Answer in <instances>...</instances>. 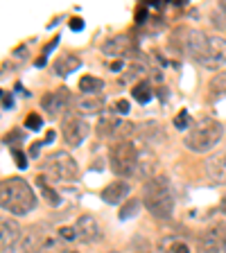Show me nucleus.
<instances>
[{"instance_id": "nucleus-2", "label": "nucleus", "mask_w": 226, "mask_h": 253, "mask_svg": "<svg viewBox=\"0 0 226 253\" xmlns=\"http://www.w3.org/2000/svg\"><path fill=\"white\" fill-rule=\"evenodd\" d=\"M0 206L11 215H27L37 208V195L25 179L9 176L0 183Z\"/></svg>"}, {"instance_id": "nucleus-15", "label": "nucleus", "mask_w": 226, "mask_h": 253, "mask_svg": "<svg viewBox=\"0 0 226 253\" xmlns=\"http://www.w3.org/2000/svg\"><path fill=\"white\" fill-rule=\"evenodd\" d=\"M206 174L215 183H226V152H220L206 161Z\"/></svg>"}, {"instance_id": "nucleus-17", "label": "nucleus", "mask_w": 226, "mask_h": 253, "mask_svg": "<svg viewBox=\"0 0 226 253\" xmlns=\"http://www.w3.org/2000/svg\"><path fill=\"white\" fill-rule=\"evenodd\" d=\"M138 136L142 138V142L145 145H156V142H161L163 140V129H161V125L158 122H142V125H138Z\"/></svg>"}, {"instance_id": "nucleus-5", "label": "nucleus", "mask_w": 226, "mask_h": 253, "mask_svg": "<svg viewBox=\"0 0 226 253\" xmlns=\"http://www.w3.org/2000/svg\"><path fill=\"white\" fill-rule=\"evenodd\" d=\"M109 163L118 176L132 179V176H136L138 169V147L132 140L113 142L109 147Z\"/></svg>"}, {"instance_id": "nucleus-41", "label": "nucleus", "mask_w": 226, "mask_h": 253, "mask_svg": "<svg viewBox=\"0 0 226 253\" xmlns=\"http://www.w3.org/2000/svg\"><path fill=\"white\" fill-rule=\"evenodd\" d=\"M111 68H113V70H120L122 68V61H113V63H111Z\"/></svg>"}, {"instance_id": "nucleus-35", "label": "nucleus", "mask_w": 226, "mask_h": 253, "mask_svg": "<svg viewBox=\"0 0 226 253\" xmlns=\"http://www.w3.org/2000/svg\"><path fill=\"white\" fill-rule=\"evenodd\" d=\"M43 145H45V142H43V140L34 142V145H32V147H30V156H39V154H41V147H43Z\"/></svg>"}, {"instance_id": "nucleus-38", "label": "nucleus", "mask_w": 226, "mask_h": 253, "mask_svg": "<svg viewBox=\"0 0 226 253\" xmlns=\"http://www.w3.org/2000/svg\"><path fill=\"white\" fill-rule=\"evenodd\" d=\"M25 50H27V47H25V45H21V47H16V50H14V57H21V54H25Z\"/></svg>"}, {"instance_id": "nucleus-29", "label": "nucleus", "mask_w": 226, "mask_h": 253, "mask_svg": "<svg viewBox=\"0 0 226 253\" xmlns=\"http://www.w3.org/2000/svg\"><path fill=\"white\" fill-rule=\"evenodd\" d=\"M21 140H23V131H21V129H14V131H9L5 138H2V142H5L9 149L16 147V142H21Z\"/></svg>"}, {"instance_id": "nucleus-6", "label": "nucleus", "mask_w": 226, "mask_h": 253, "mask_svg": "<svg viewBox=\"0 0 226 253\" xmlns=\"http://www.w3.org/2000/svg\"><path fill=\"white\" fill-rule=\"evenodd\" d=\"M45 172L59 181H75L79 176V168L68 152H52L45 156Z\"/></svg>"}, {"instance_id": "nucleus-43", "label": "nucleus", "mask_w": 226, "mask_h": 253, "mask_svg": "<svg viewBox=\"0 0 226 253\" xmlns=\"http://www.w3.org/2000/svg\"><path fill=\"white\" fill-rule=\"evenodd\" d=\"M63 253H77V251H63Z\"/></svg>"}, {"instance_id": "nucleus-28", "label": "nucleus", "mask_w": 226, "mask_h": 253, "mask_svg": "<svg viewBox=\"0 0 226 253\" xmlns=\"http://www.w3.org/2000/svg\"><path fill=\"white\" fill-rule=\"evenodd\" d=\"M43 125V118L39 116V113H30V116L25 118V126L30 129V131H39Z\"/></svg>"}, {"instance_id": "nucleus-42", "label": "nucleus", "mask_w": 226, "mask_h": 253, "mask_svg": "<svg viewBox=\"0 0 226 253\" xmlns=\"http://www.w3.org/2000/svg\"><path fill=\"white\" fill-rule=\"evenodd\" d=\"M220 208H222V212H226V195L222 197V204H220Z\"/></svg>"}, {"instance_id": "nucleus-10", "label": "nucleus", "mask_w": 226, "mask_h": 253, "mask_svg": "<svg viewBox=\"0 0 226 253\" xmlns=\"http://www.w3.org/2000/svg\"><path fill=\"white\" fill-rule=\"evenodd\" d=\"M70 102V90L63 86V88H57L52 90V93H45L41 97V106L45 109V113L50 118H57L59 111L66 109V104Z\"/></svg>"}, {"instance_id": "nucleus-27", "label": "nucleus", "mask_w": 226, "mask_h": 253, "mask_svg": "<svg viewBox=\"0 0 226 253\" xmlns=\"http://www.w3.org/2000/svg\"><path fill=\"white\" fill-rule=\"evenodd\" d=\"M174 129H190V113L185 109H181L179 113H177V118H174Z\"/></svg>"}, {"instance_id": "nucleus-14", "label": "nucleus", "mask_w": 226, "mask_h": 253, "mask_svg": "<svg viewBox=\"0 0 226 253\" xmlns=\"http://www.w3.org/2000/svg\"><path fill=\"white\" fill-rule=\"evenodd\" d=\"M154 168H156V154L149 149V145L138 147V169H136V176H138V179L149 181V179H152V174H154Z\"/></svg>"}, {"instance_id": "nucleus-7", "label": "nucleus", "mask_w": 226, "mask_h": 253, "mask_svg": "<svg viewBox=\"0 0 226 253\" xmlns=\"http://www.w3.org/2000/svg\"><path fill=\"white\" fill-rule=\"evenodd\" d=\"M61 129H63V140H66L68 147H77V145H82V140H84L90 131V126L86 125L79 116H68L66 120H63Z\"/></svg>"}, {"instance_id": "nucleus-19", "label": "nucleus", "mask_w": 226, "mask_h": 253, "mask_svg": "<svg viewBox=\"0 0 226 253\" xmlns=\"http://www.w3.org/2000/svg\"><path fill=\"white\" fill-rule=\"evenodd\" d=\"M77 68H82V59L75 57V54H63L54 61V73L59 77H68L70 73H75Z\"/></svg>"}, {"instance_id": "nucleus-31", "label": "nucleus", "mask_w": 226, "mask_h": 253, "mask_svg": "<svg viewBox=\"0 0 226 253\" xmlns=\"http://www.w3.org/2000/svg\"><path fill=\"white\" fill-rule=\"evenodd\" d=\"M59 237L66 240V242H73V240H77V231H75V226H61L59 228Z\"/></svg>"}, {"instance_id": "nucleus-33", "label": "nucleus", "mask_w": 226, "mask_h": 253, "mask_svg": "<svg viewBox=\"0 0 226 253\" xmlns=\"http://www.w3.org/2000/svg\"><path fill=\"white\" fill-rule=\"evenodd\" d=\"M2 109L5 111L14 109V95H11L9 90H2Z\"/></svg>"}, {"instance_id": "nucleus-32", "label": "nucleus", "mask_w": 226, "mask_h": 253, "mask_svg": "<svg viewBox=\"0 0 226 253\" xmlns=\"http://www.w3.org/2000/svg\"><path fill=\"white\" fill-rule=\"evenodd\" d=\"M113 111H116V113H120V116H127V113H129V102H127V100H118L116 104H113Z\"/></svg>"}, {"instance_id": "nucleus-36", "label": "nucleus", "mask_w": 226, "mask_h": 253, "mask_svg": "<svg viewBox=\"0 0 226 253\" xmlns=\"http://www.w3.org/2000/svg\"><path fill=\"white\" fill-rule=\"evenodd\" d=\"M57 43H59V39H52V41L47 43V45H45V47H43V57H47V54L52 52L54 47H57Z\"/></svg>"}, {"instance_id": "nucleus-11", "label": "nucleus", "mask_w": 226, "mask_h": 253, "mask_svg": "<svg viewBox=\"0 0 226 253\" xmlns=\"http://www.w3.org/2000/svg\"><path fill=\"white\" fill-rule=\"evenodd\" d=\"M18 240H21V226L14 219L5 217L0 221V247H2V253L14 251Z\"/></svg>"}, {"instance_id": "nucleus-40", "label": "nucleus", "mask_w": 226, "mask_h": 253, "mask_svg": "<svg viewBox=\"0 0 226 253\" xmlns=\"http://www.w3.org/2000/svg\"><path fill=\"white\" fill-rule=\"evenodd\" d=\"M222 253H226V231H224V235H222Z\"/></svg>"}, {"instance_id": "nucleus-22", "label": "nucleus", "mask_w": 226, "mask_h": 253, "mask_svg": "<svg viewBox=\"0 0 226 253\" xmlns=\"http://www.w3.org/2000/svg\"><path fill=\"white\" fill-rule=\"evenodd\" d=\"M118 125H120V120H118L116 116H102L100 122H97V136L100 138H113Z\"/></svg>"}, {"instance_id": "nucleus-37", "label": "nucleus", "mask_w": 226, "mask_h": 253, "mask_svg": "<svg viewBox=\"0 0 226 253\" xmlns=\"http://www.w3.org/2000/svg\"><path fill=\"white\" fill-rule=\"evenodd\" d=\"M215 16H220L222 21H226V0H222L220 5H217V14Z\"/></svg>"}, {"instance_id": "nucleus-34", "label": "nucleus", "mask_w": 226, "mask_h": 253, "mask_svg": "<svg viewBox=\"0 0 226 253\" xmlns=\"http://www.w3.org/2000/svg\"><path fill=\"white\" fill-rule=\"evenodd\" d=\"M70 30H73V32L84 30V21H82V18H77V16H75V18H70Z\"/></svg>"}, {"instance_id": "nucleus-18", "label": "nucleus", "mask_w": 226, "mask_h": 253, "mask_svg": "<svg viewBox=\"0 0 226 253\" xmlns=\"http://www.w3.org/2000/svg\"><path fill=\"white\" fill-rule=\"evenodd\" d=\"M129 47H132V43H129V37L120 34V37L109 39V41L102 45V52L109 54V57H122V54L129 52Z\"/></svg>"}, {"instance_id": "nucleus-25", "label": "nucleus", "mask_w": 226, "mask_h": 253, "mask_svg": "<svg viewBox=\"0 0 226 253\" xmlns=\"http://www.w3.org/2000/svg\"><path fill=\"white\" fill-rule=\"evenodd\" d=\"M140 204H142V199H129V201H125V204H122V208H120V212H118V217H120L122 221L136 217L138 211H140Z\"/></svg>"}, {"instance_id": "nucleus-30", "label": "nucleus", "mask_w": 226, "mask_h": 253, "mask_svg": "<svg viewBox=\"0 0 226 253\" xmlns=\"http://www.w3.org/2000/svg\"><path fill=\"white\" fill-rule=\"evenodd\" d=\"M11 156H14L16 165H18L21 169H25V168H27V154L23 152L21 147H11Z\"/></svg>"}, {"instance_id": "nucleus-13", "label": "nucleus", "mask_w": 226, "mask_h": 253, "mask_svg": "<svg viewBox=\"0 0 226 253\" xmlns=\"http://www.w3.org/2000/svg\"><path fill=\"white\" fill-rule=\"evenodd\" d=\"M73 109L77 116H95V113H102L104 111V97L102 95H82L73 102Z\"/></svg>"}, {"instance_id": "nucleus-4", "label": "nucleus", "mask_w": 226, "mask_h": 253, "mask_svg": "<svg viewBox=\"0 0 226 253\" xmlns=\"http://www.w3.org/2000/svg\"><path fill=\"white\" fill-rule=\"evenodd\" d=\"M222 136H224V126H222V122L204 116L188 129L183 142H185V147H188L190 152L204 154V152H208V149L215 147L217 142L222 140Z\"/></svg>"}, {"instance_id": "nucleus-8", "label": "nucleus", "mask_w": 226, "mask_h": 253, "mask_svg": "<svg viewBox=\"0 0 226 253\" xmlns=\"http://www.w3.org/2000/svg\"><path fill=\"white\" fill-rule=\"evenodd\" d=\"M47 244V235L41 226H32L21 235L14 251L16 253H39Z\"/></svg>"}, {"instance_id": "nucleus-9", "label": "nucleus", "mask_w": 226, "mask_h": 253, "mask_svg": "<svg viewBox=\"0 0 226 253\" xmlns=\"http://www.w3.org/2000/svg\"><path fill=\"white\" fill-rule=\"evenodd\" d=\"M224 231H226L224 224H215V226H211L208 231L201 233L197 237V253H220Z\"/></svg>"}, {"instance_id": "nucleus-26", "label": "nucleus", "mask_w": 226, "mask_h": 253, "mask_svg": "<svg viewBox=\"0 0 226 253\" xmlns=\"http://www.w3.org/2000/svg\"><path fill=\"white\" fill-rule=\"evenodd\" d=\"M134 97H136L138 104H147L152 100V84L149 82H140V84L134 86Z\"/></svg>"}, {"instance_id": "nucleus-23", "label": "nucleus", "mask_w": 226, "mask_h": 253, "mask_svg": "<svg viewBox=\"0 0 226 253\" xmlns=\"http://www.w3.org/2000/svg\"><path fill=\"white\" fill-rule=\"evenodd\" d=\"M37 185L41 188L43 199H45L50 206H59V204H61V197H59V192H54V190L47 185V181H45V176H43V174H39V176H37Z\"/></svg>"}, {"instance_id": "nucleus-24", "label": "nucleus", "mask_w": 226, "mask_h": 253, "mask_svg": "<svg viewBox=\"0 0 226 253\" xmlns=\"http://www.w3.org/2000/svg\"><path fill=\"white\" fill-rule=\"evenodd\" d=\"M208 90H211V97L213 100H220L226 95V73H220L211 79V84H208Z\"/></svg>"}, {"instance_id": "nucleus-39", "label": "nucleus", "mask_w": 226, "mask_h": 253, "mask_svg": "<svg viewBox=\"0 0 226 253\" xmlns=\"http://www.w3.org/2000/svg\"><path fill=\"white\" fill-rule=\"evenodd\" d=\"M52 140H54V131H47V136H45L43 142H52Z\"/></svg>"}, {"instance_id": "nucleus-44", "label": "nucleus", "mask_w": 226, "mask_h": 253, "mask_svg": "<svg viewBox=\"0 0 226 253\" xmlns=\"http://www.w3.org/2000/svg\"><path fill=\"white\" fill-rule=\"evenodd\" d=\"M142 253H149V249H145V251H142Z\"/></svg>"}, {"instance_id": "nucleus-16", "label": "nucleus", "mask_w": 226, "mask_h": 253, "mask_svg": "<svg viewBox=\"0 0 226 253\" xmlns=\"http://www.w3.org/2000/svg\"><path fill=\"white\" fill-rule=\"evenodd\" d=\"M127 195H129V183H127L125 179H120V181L109 183L102 190V201H106V204H111V206H118V204H122V199H125Z\"/></svg>"}, {"instance_id": "nucleus-12", "label": "nucleus", "mask_w": 226, "mask_h": 253, "mask_svg": "<svg viewBox=\"0 0 226 253\" xmlns=\"http://www.w3.org/2000/svg\"><path fill=\"white\" fill-rule=\"evenodd\" d=\"M75 231H77V240H82V242H86V244H93L102 237V231H100V226H97V221L90 215L79 217L77 224H75Z\"/></svg>"}, {"instance_id": "nucleus-20", "label": "nucleus", "mask_w": 226, "mask_h": 253, "mask_svg": "<svg viewBox=\"0 0 226 253\" xmlns=\"http://www.w3.org/2000/svg\"><path fill=\"white\" fill-rule=\"evenodd\" d=\"M158 253H190V247L179 237H165L158 242Z\"/></svg>"}, {"instance_id": "nucleus-21", "label": "nucleus", "mask_w": 226, "mask_h": 253, "mask_svg": "<svg viewBox=\"0 0 226 253\" xmlns=\"http://www.w3.org/2000/svg\"><path fill=\"white\" fill-rule=\"evenodd\" d=\"M104 88V82L100 77H93V75H84L79 79V90L82 95H100V90Z\"/></svg>"}, {"instance_id": "nucleus-3", "label": "nucleus", "mask_w": 226, "mask_h": 253, "mask_svg": "<svg viewBox=\"0 0 226 253\" xmlns=\"http://www.w3.org/2000/svg\"><path fill=\"white\" fill-rule=\"evenodd\" d=\"M142 206L156 219H170L174 212V197L168 176H152L142 188Z\"/></svg>"}, {"instance_id": "nucleus-1", "label": "nucleus", "mask_w": 226, "mask_h": 253, "mask_svg": "<svg viewBox=\"0 0 226 253\" xmlns=\"http://www.w3.org/2000/svg\"><path fill=\"white\" fill-rule=\"evenodd\" d=\"M183 50L201 63L204 68H220L226 66V39L222 37H208L199 30H185Z\"/></svg>"}]
</instances>
